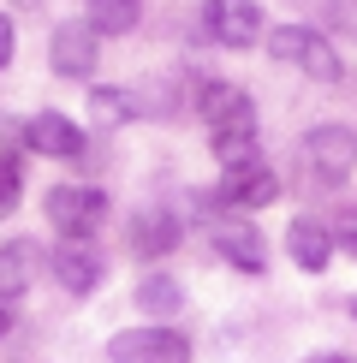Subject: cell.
<instances>
[{
    "label": "cell",
    "instance_id": "obj_1",
    "mask_svg": "<svg viewBox=\"0 0 357 363\" xmlns=\"http://www.w3.org/2000/svg\"><path fill=\"white\" fill-rule=\"evenodd\" d=\"M197 96H203L197 113L208 119V143H215L220 167L256 155V108H250L244 89H238V84H203Z\"/></svg>",
    "mask_w": 357,
    "mask_h": 363
},
{
    "label": "cell",
    "instance_id": "obj_2",
    "mask_svg": "<svg viewBox=\"0 0 357 363\" xmlns=\"http://www.w3.org/2000/svg\"><path fill=\"white\" fill-rule=\"evenodd\" d=\"M298 161H304L310 185H322V191L346 185V179L357 173V131L351 125H316V131H304Z\"/></svg>",
    "mask_w": 357,
    "mask_h": 363
},
{
    "label": "cell",
    "instance_id": "obj_3",
    "mask_svg": "<svg viewBox=\"0 0 357 363\" xmlns=\"http://www.w3.org/2000/svg\"><path fill=\"white\" fill-rule=\"evenodd\" d=\"M268 54H274L280 66H298L304 78H316V84H339V72H346V60L334 54V42H327L322 30H310V24L268 30Z\"/></svg>",
    "mask_w": 357,
    "mask_h": 363
},
{
    "label": "cell",
    "instance_id": "obj_4",
    "mask_svg": "<svg viewBox=\"0 0 357 363\" xmlns=\"http://www.w3.org/2000/svg\"><path fill=\"white\" fill-rule=\"evenodd\" d=\"M191 196H197V215L208 220V238H215V250L227 256L232 268H244V274H262V268H268V238H262L250 220H238L232 208L220 215V208L208 203V191H191Z\"/></svg>",
    "mask_w": 357,
    "mask_h": 363
},
{
    "label": "cell",
    "instance_id": "obj_5",
    "mask_svg": "<svg viewBox=\"0 0 357 363\" xmlns=\"http://www.w3.org/2000/svg\"><path fill=\"white\" fill-rule=\"evenodd\" d=\"M42 215H48V226L60 238H89L101 220H108V196H101L96 185H54L48 196H42Z\"/></svg>",
    "mask_w": 357,
    "mask_h": 363
},
{
    "label": "cell",
    "instance_id": "obj_6",
    "mask_svg": "<svg viewBox=\"0 0 357 363\" xmlns=\"http://www.w3.org/2000/svg\"><path fill=\"white\" fill-rule=\"evenodd\" d=\"M113 363H191V340L178 328H125L108 340Z\"/></svg>",
    "mask_w": 357,
    "mask_h": 363
},
{
    "label": "cell",
    "instance_id": "obj_7",
    "mask_svg": "<svg viewBox=\"0 0 357 363\" xmlns=\"http://www.w3.org/2000/svg\"><path fill=\"white\" fill-rule=\"evenodd\" d=\"M220 203L227 208H268L280 196V179H274V167H268L262 155H244V161H227L220 167Z\"/></svg>",
    "mask_w": 357,
    "mask_h": 363
},
{
    "label": "cell",
    "instance_id": "obj_8",
    "mask_svg": "<svg viewBox=\"0 0 357 363\" xmlns=\"http://www.w3.org/2000/svg\"><path fill=\"white\" fill-rule=\"evenodd\" d=\"M203 30L220 48H250L262 42V6L256 0H203Z\"/></svg>",
    "mask_w": 357,
    "mask_h": 363
},
{
    "label": "cell",
    "instance_id": "obj_9",
    "mask_svg": "<svg viewBox=\"0 0 357 363\" xmlns=\"http://www.w3.org/2000/svg\"><path fill=\"white\" fill-rule=\"evenodd\" d=\"M48 54H54V72H60V78H89L96 60H101V36H96L84 18H66V24L54 30Z\"/></svg>",
    "mask_w": 357,
    "mask_h": 363
},
{
    "label": "cell",
    "instance_id": "obj_10",
    "mask_svg": "<svg viewBox=\"0 0 357 363\" xmlns=\"http://www.w3.org/2000/svg\"><path fill=\"white\" fill-rule=\"evenodd\" d=\"M108 274V262H101V250L89 245V238H66V245H54V280L66 286L72 298H89Z\"/></svg>",
    "mask_w": 357,
    "mask_h": 363
},
{
    "label": "cell",
    "instance_id": "obj_11",
    "mask_svg": "<svg viewBox=\"0 0 357 363\" xmlns=\"http://www.w3.org/2000/svg\"><path fill=\"white\" fill-rule=\"evenodd\" d=\"M178 233H185V220H178L173 208H137V215L125 220L131 256H167V250L178 245Z\"/></svg>",
    "mask_w": 357,
    "mask_h": 363
},
{
    "label": "cell",
    "instance_id": "obj_12",
    "mask_svg": "<svg viewBox=\"0 0 357 363\" xmlns=\"http://www.w3.org/2000/svg\"><path fill=\"white\" fill-rule=\"evenodd\" d=\"M24 143L36 149V155H54V161H78L84 155V131L72 125L66 113H30Z\"/></svg>",
    "mask_w": 357,
    "mask_h": 363
},
{
    "label": "cell",
    "instance_id": "obj_13",
    "mask_svg": "<svg viewBox=\"0 0 357 363\" xmlns=\"http://www.w3.org/2000/svg\"><path fill=\"white\" fill-rule=\"evenodd\" d=\"M286 250H292V262L304 268V274H322L327 262H334V226H322L316 215H298L292 226H286Z\"/></svg>",
    "mask_w": 357,
    "mask_h": 363
},
{
    "label": "cell",
    "instance_id": "obj_14",
    "mask_svg": "<svg viewBox=\"0 0 357 363\" xmlns=\"http://www.w3.org/2000/svg\"><path fill=\"white\" fill-rule=\"evenodd\" d=\"M30 280H36V245L30 238L0 245V304H18L30 292Z\"/></svg>",
    "mask_w": 357,
    "mask_h": 363
},
{
    "label": "cell",
    "instance_id": "obj_15",
    "mask_svg": "<svg viewBox=\"0 0 357 363\" xmlns=\"http://www.w3.org/2000/svg\"><path fill=\"white\" fill-rule=\"evenodd\" d=\"M143 18V0H84V24L96 36H131Z\"/></svg>",
    "mask_w": 357,
    "mask_h": 363
},
{
    "label": "cell",
    "instance_id": "obj_16",
    "mask_svg": "<svg viewBox=\"0 0 357 363\" xmlns=\"http://www.w3.org/2000/svg\"><path fill=\"white\" fill-rule=\"evenodd\" d=\"M137 304H143L149 315H178V310H185V286H178L173 274H149V280L137 286Z\"/></svg>",
    "mask_w": 357,
    "mask_h": 363
},
{
    "label": "cell",
    "instance_id": "obj_17",
    "mask_svg": "<svg viewBox=\"0 0 357 363\" xmlns=\"http://www.w3.org/2000/svg\"><path fill=\"white\" fill-rule=\"evenodd\" d=\"M89 101H96V119H108V125H125V119H137L143 108H137V96L131 89H89Z\"/></svg>",
    "mask_w": 357,
    "mask_h": 363
},
{
    "label": "cell",
    "instance_id": "obj_18",
    "mask_svg": "<svg viewBox=\"0 0 357 363\" xmlns=\"http://www.w3.org/2000/svg\"><path fill=\"white\" fill-rule=\"evenodd\" d=\"M18 196H24V167L6 155V161H0V220H6L12 208H18Z\"/></svg>",
    "mask_w": 357,
    "mask_h": 363
},
{
    "label": "cell",
    "instance_id": "obj_19",
    "mask_svg": "<svg viewBox=\"0 0 357 363\" xmlns=\"http://www.w3.org/2000/svg\"><path fill=\"white\" fill-rule=\"evenodd\" d=\"M334 245H346V250L357 256V208H346V215L334 220Z\"/></svg>",
    "mask_w": 357,
    "mask_h": 363
},
{
    "label": "cell",
    "instance_id": "obj_20",
    "mask_svg": "<svg viewBox=\"0 0 357 363\" xmlns=\"http://www.w3.org/2000/svg\"><path fill=\"white\" fill-rule=\"evenodd\" d=\"M6 66H12V18L0 12V72H6Z\"/></svg>",
    "mask_w": 357,
    "mask_h": 363
},
{
    "label": "cell",
    "instance_id": "obj_21",
    "mask_svg": "<svg viewBox=\"0 0 357 363\" xmlns=\"http://www.w3.org/2000/svg\"><path fill=\"white\" fill-rule=\"evenodd\" d=\"M310 363H351V357H339V352H322V357H310Z\"/></svg>",
    "mask_w": 357,
    "mask_h": 363
},
{
    "label": "cell",
    "instance_id": "obj_22",
    "mask_svg": "<svg viewBox=\"0 0 357 363\" xmlns=\"http://www.w3.org/2000/svg\"><path fill=\"white\" fill-rule=\"evenodd\" d=\"M6 328H12V310H6V304H0V340H6Z\"/></svg>",
    "mask_w": 357,
    "mask_h": 363
},
{
    "label": "cell",
    "instance_id": "obj_23",
    "mask_svg": "<svg viewBox=\"0 0 357 363\" xmlns=\"http://www.w3.org/2000/svg\"><path fill=\"white\" fill-rule=\"evenodd\" d=\"M351 315H357V304H351Z\"/></svg>",
    "mask_w": 357,
    "mask_h": 363
}]
</instances>
